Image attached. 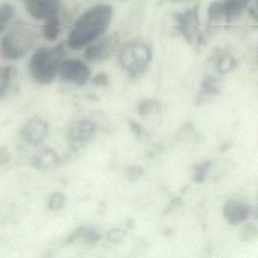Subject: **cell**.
I'll return each mask as SVG.
<instances>
[{"mask_svg": "<svg viewBox=\"0 0 258 258\" xmlns=\"http://www.w3.org/2000/svg\"><path fill=\"white\" fill-rule=\"evenodd\" d=\"M112 16V8L106 4H99L84 12L69 33V47L78 50L96 41L108 29Z\"/></svg>", "mask_w": 258, "mask_h": 258, "instance_id": "cell-1", "label": "cell"}, {"mask_svg": "<svg viewBox=\"0 0 258 258\" xmlns=\"http://www.w3.org/2000/svg\"><path fill=\"white\" fill-rule=\"evenodd\" d=\"M202 89L205 93H208V94L216 95L220 92L218 87L214 85L212 81H204L202 83Z\"/></svg>", "mask_w": 258, "mask_h": 258, "instance_id": "cell-25", "label": "cell"}, {"mask_svg": "<svg viewBox=\"0 0 258 258\" xmlns=\"http://www.w3.org/2000/svg\"><path fill=\"white\" fill-rule=\"evenodd\" d=\"M223 214L230 224L236 225L248 218L250 208L244 204L230 200L225 204Z\"/></svg>", "mask_w": 258, "mask_h": 258, "instance_id": "cell-10", "label": "cell"}, {"mask_svg": "<svg viewBox=\"0 0 258 258\" xmlns=\"http://www.w3.org/2000/svg\"><path fill=\"white\" fill-rule=\"evenodd\" d=\"M16 74V70L13 66H4L0 67V99H4L7 96Z\"/></svg>", "mask_w": 258, "mask_h": 258, "instance_id": "cell-14", "label": "cell"}, {"mask_svg": "<svg viewBox=\"0 0 258 258\" xmlns=\"http://www.w3.org/2000/svg\"><path fill=\"white\" fill-rule=\"evenodd\" d=\"M79 238H81L86 244H91L97 242L101 238V235L93 229L81 228L71 236V240L74 241Z\"/></svg>", "mask_w": 258, "mask_h": 258, "instance_id": "cell-16", "label": "cell"}, {"mask_svg": "<svg viewBox=\"0 0 258 258\" xmlns=\"http://www.w3.org/2000/svg\"><path fill=\"white\" fill-rule=\"evenodd\" d=\"M60 78L66 82L78 86H84L90 79L88 66L78 59L64 60L60 66Z\"/></svg>", "mask_w": 258, "mask_h": 258, "instance_id": "cell-6", "label": "cell"}, {"mask_svg": "<svg viewBox=\"0 0 258 258\" xmlns=\"http://www.w3.org/2000/svg\"><path fill=\"white\" fill-rule=\"evenodd\" d=\"M208 19L212 22H217L224 19V10H223V2L214 1L210 4L207 11Z\"/></svg>", "mask_w": 258, "mask_h": 258, "instance_id": "cell-17", "label": "cell"}, {"mask_svg": "<svg viewBox=\"0 0 258 258\" xmlns=\"http://www.w3.org/2000/svg\"><path fill=\"white\" fill-rule=\"evenodd\" d=\"M10 160V155L6 149H0V164H6Z\"/></svg>", "mask_w": 258, "mask_h": 258, "instance_id": "cell-28", "label": "cell"}, {"mask_svg": "<svg viewBox=\"0 0 258 258\" xmlns=\"http://www.w3.org/2000/svg\"><path fill=\"white\" fill-rule=\"evenodd\" d=\"M251 0H224L223 2L224 10V19L226 22L230 23L239 19Z\"/></svg>", "mask_w": 258, "mask_h": 258, "instance_id": "cell-12", "label": "cell"}, {"mask_svg": "<svg viewBox=\"0 0 258 258\" xmlns=\"http://www.w3.org/2000/svg\"><path fill=\"white\" fill-rule=\"evenodd\" d=\"M152 58L149 46L139 42L126 43L120 52V63L122 67L133 77L144 72Z\"/></svg>", "mask_w": 258, "mask_h": 258, "instance_id": "cell-4", "label": "cell"}, {"mask_svg": "<svg viewBox=\"0 0 258 258\" xmlns=\"http://www.w3.org/2000/svg\"><path fill=\"white\" fill-rule=\"evenodd\" d=\"M48 126L46 121L35 117L30 119L22 128V136L27 143L33 146H39L44 141L48 134Z\"/></svg>", "mask_w": 258, "mask_h": 258, "instance_id": "cell-8", "label": "cell"}, {"mask_svg": "<svg viewBox=\"0 0 258 258\" xmlns=\"http://www.w3.org/2000/svg\"><path fill=\"white\" fill-rule=\"evenodd\" d=\"M155 105L156 104L152 102V101H146V102H143L139 108V114L142 117H146L149 113L152 112V110L155 107Z\"/></svg>", "mask_w": 258, "mask_h": 258, "instance_id": "cell-23", "label": "cell"}, {"mask_svg": "<svg viewBox=\"0 0 258 258\" xmlns=\"http://www.w3.org/2000/svg\"><path fill=\"white\" fill-rule=\"evenodd\" d=\"M39 36L34 27L22 22L16 23L0 41V56L12 61L23 58L34 47Z\"/></svg>", "mask_w": 258, "mask_h": 258, "instance_id": "cell-3", "label": "cell"}, {"mask_svg": "<svg viewBox=\"0 0 258 258\" xmlns=\"http://www.w3.org/2000/svg\"><path fill=\"white\" fill-rule=\"evenodd\" d=\"M129 124L130 127H131V129L132 130V131H134V133H135V134L136 135H137V137H141L142 128L141 126H140V125L139 124V123H137V122L133 121V120L130 121Z\"/></svg>", "mask_w": 258, "mask_h": 258, "instance_id": "cell-27", "label": "cell"}, {"mask_svg": "<svg viewBox=\"0 0 258 258\" xmlns=\"http://www.w3.org/2000/svg\"><path fill=\"white\" fill-rule=\"evenodd\" d=\"M66 56V49L63 42L52 47L39 48L33 54L28 64L31 77L41 85H49L56 78Z\"/></svg>", "mask_w": 258, "mask_h": 258, "instance_id": "cell-2", "label": "cell"}, {"mask_svg": "<svg viewBox=\"0 0 258 258\" xmlns=\"http://www.w3.org/2000/svg\"><path fill=\"white\" fill-rule=\"evenodd\" d=\"M44 25L42 30L43 37L46 39L47 41L53 42L57 40L60 32H61V21H60L59 16L56 17L52 18L45 21Z\"/></svg>", "mask_w": 258, "mask_h": 258, "instance_id": "cell-13", "label": "cell"}, {"mask_svg": "<svg viewBox=\"0 0 258 258\" xmlns=\"http://www.w3.org/2000/svg\"><path fill=\"white\" fill-rule=\"evenodd\" d=\"M235 62L232 57L226 56L220 60L218 69L221 72H228L235 67Z\"/></svg>", "mask_w": 258, "mask_h": 258, "instance_id": "cell-21", "label": "cell"}, {"mask_svg": "<svg viewBox=\"0 0 258 258\" xmlns=\"http://www.w3.org/2000/svg\"><path fill=\"white\" fill-rule=\"evenodd\" d=\"M256 228L254 225L251 223H248L244 227L242 231V238L244 241H248V240L253 239L256 237Z\"/></svg>", "mask_w": 258, "mask_h": 258, "instance_id": "cell-22", "label": "cell"}, {"mask_svg": "<svg viewBox=\"0 0 258 258\" xmlns=\"http://www.w3.org/2000/svg\"><path fill=\"white\" fill-rule=\"evenodd\" d=\"M173 2H183V1H188V0H171Z\"/></svg>", "mask_w": 258, "mask_h": 258, "instance_id": "cell-30", "label": "cell"}, {"mask_svg": "<svg viewBox=\"0 0 258 258\" xmlns=\"http://www.w3.org/2000/svg\"><path fill=\"white\" fill-rule=\"evenodd\" d=\"M211 165V161H205L202 164L197 165L196 167V175H195V180L197 182H202L205 180V174L207 170Z\"/></svg>", "mask_w": 258, "mask_h": 258, "instance_id": "cell-20", "label": "cell"}, {"mask_svg": "<svg viewBox=\"0 0 258 258\" xmlns=\"http://www.w3.org/2000/svg\"><path fill=\"white\" fill-rule=\"evenodd\" d=\"M128 176L131 180H137L143 175V170L140 166L134 165L128 170Z\"/></svg>", "mask_w": 258, "mask_h": 258, "instance_id": "cell-24", "label": "cell"}, {"mask_svg": "<svg viewBox=\"0 0 258 258\" xmlns=\"http://www.w3.org/2000/svg\"><path fill=\"white\" fill-rule=\"evenodd\" d=\"M59 164L60 158L57 152L53 149L48 148L39 152L33 160V165L37 170L43 171L53 170L56 168Z\"/></svg>", "mask_w": 258, "mask_h": 258, "instance_id": "cell-11", "label": "cell"}, {"mask_svg": "<svg viewBox=\"0 0 258 258\" xmlns=\"http://www.w3.org/2000/svg\"><path fill=\"white\" fill-rule=\"evenodd\" d=\"M96 126L93 122L88 120L75 122L68 131V137L70 141L75 143L87 141L94 136Z\"/></svg>", "mask_w": 258, "mask_h": 258, "instance_id": "cell-9", "label": "cell"}, {"mask_svg": "<svg viewBox=\"0 0 258 258\" xmlns=\"http://www.w3.org/2000/svg\"><path fill=\"white\" fill-rule=\"evenodd\" d=\"M126 235V232L124 229L114 228L108 232L107 238L110 242L113 243V244H118L124 239Z\"/></svg>", "mask_w": 258, "mask_h": 258, "instance_id": "cell-19", "label": "cell"}, {"mask_svg": "<svg viewBox=\"0 0 258 258\" xmlns=\"http://www.w3.org/2000/svg\"><path fill=\"white\" fill-rule=\"evenodd\" d=\"M25 1H27V2H30V1H32V0H25Z\"/></svg>", "mask_w": 258, "mask_h": 258, "instance_id": "cell-31", "label": "cell"}, {"mask_svg": "<svg viewBox=\"0 0 258 258\" xmlns=\"http://www.w3.org/2000/svg\"><path fill=\"white\" fill-rule=\"evenodd\" d=\"M93 83L96 86H100V87H105L109 84V78L108 75L105 73H99V75L94 77L93 79Z\"/></svg>", "mask_w": 258, "mask_h": 258, "instance_id": "cell-26", "label": "cell"}, {"mask_svg": "<svg viewBox=\"0 0 258 258\" xmlns=\"http://www.w3.org/2000/svg\"><path fill=\"white\" fill-rule=\"evenodd\" d=\"M66 203V196L61 192H55L50 196L48 207L52 211H58L62 209Z\"/></svg>", "mask_w": 258, "mask_h": 258, "instance_id": "cell-18", "label": "cell"}, {"mask_svg": "<svg viewBox=\"0 0 258 258\" xmlns=\"http://www.w3.org/2000/svg\"><path fill=\"white\" fill-rule=\"evenodd\" d=\"M120 37L117 34L104 37L96 43L87 46L84 58L89 62H101L109 59L118 47Z\"/></svg>", "mask_w": 258, "mask_h": 258, "instance_id": "cell-5", "label": "cell"}, {"mask_svg": "<svg viewBox=\"0 0 258 258\" xmlns=\"http://www.w3.org/2000/svg\"><path fill=\"white\" fill-rule=\"evenodd\" d=\"M249 13H250V16L254 19V20L256 21V19H257V13H256V11L253 9H250L249 10Z\"/></svg>", "mask_w": 258, "mask_h": 258, "instance_id": "cell-29", "label": "cell"}, {"mask_svg": "<svg viewBox=\"0 0 258 258\" xmlns=\"http://www.w3.org/2000/svg\"><path fill=\"white\" fill-rule=\"evenodd\" d=\"M16 16L14 7L10 4L0 6V34L7 28Z\"/></svg>", "mask_w": 258, "mask_h": 258, "instance_id": "cell-15", "label": "cell"}, {"mask_svg": "<svg viewBox=\"0 0 258 258\" xmlns=\"http://www.w3.org/2000/svg\"><path fill=\"white\" fill-rule=\"evenodd\" d=\"M62 0H32L27 4V11L34 20L45 21L59 16Z\"/></svg>", "mask_w": 258, "mask_h": 258, "instance_id": "cell-7", "label": "cell"}]
</instances>
